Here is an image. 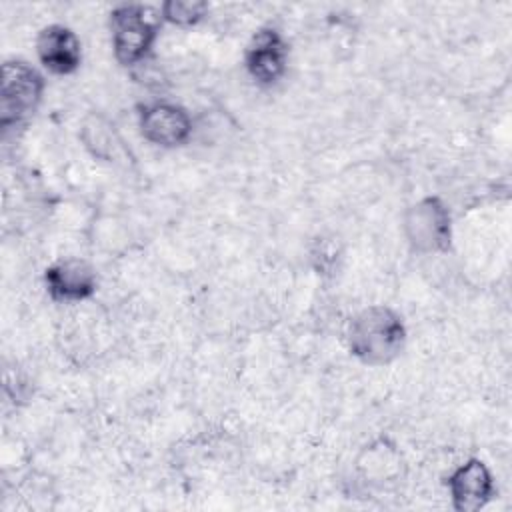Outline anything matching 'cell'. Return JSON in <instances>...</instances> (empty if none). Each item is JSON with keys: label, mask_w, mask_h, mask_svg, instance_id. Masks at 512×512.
I'll use <instances>...</instances> for the list:
<instances>
[{"label": "cell", "mask_w": 512, "mask_h": 512, "mask_svg": "<svg viewBox=\"0 0 512 512\" xmlns=\"http://www.w3.org/2000/svg\"><path fill=\"white\" fill-rule=\"evenodd\" d=\"M44 76L24 60H6L0 80V126L8 130L24 124L40 106Z\"/></svg>", "instance_id": "obj_3"}, {"label": "cell", "mask_w": 512, "mask_h": 512, "mask_svg": "<svg viewBox=\"0 0 512 512\" xmlns=\"http://www.w3.org/2000/svg\"><path fill=\"white\" fill-rule=\"evenodd\" d=\"M138 126L148 142L162 148L184 146L192 136L190 114L182 106L166 100L140 106Z\"/></svg>", "instance_id": "obj_5"}, {"label": "cell", "mask_w": 512, "mask_h": 512, "mask_svg": "<svg viewBox=\"0 0 512 512\" xmlns=\"http://www.w3.org/2000/svg\"><path fill=\"white\" fill-rule=\"evenodd\" d=\"M36 54L48 72L68 76L76 72L82 62V44L72 28L48 24L36 36Z\"/></svg>", "instance_id": "obj_9"}, {"label": "cell", "mask_w": 512, "mask_h": 512, "mask_svg": "<svg viewBox=\"0 0 512 512\" xmlns=\"http://www.w3.org/2000/svg\"><path fill=\"white\" fill-rule=\"evenodd\" d=\"M244 66L256 84H276L288 66V44L280 30L264 26L254 32L244 52Z\"/></svg>", "instance_id": "obj_6"}, {"label": "cell", "mask_w": 512, "mask_h": 512, "mask_svg": "<svg viewBox=\"0 0 512 512\" xmlns=\"http://www.w3.org/2000/svg\"><path fill=\"white\" fill-rule=\"evenodd\" d=\"M452 508L456 512H478L494 496V478L480 458H468L446 478Z\"/></svg>", "instance_id": "obj_7"}, {"label": "cell", "mask_w": 512, "mask_h": 512, "mask_svg": "<svg viewBox=\"0 0 512 512\" xmlns=\"http://www.w3.org/2000/svg\"><path fill=\"white\" fill-rule=\"evenodd\" d=\"M402 230L414 252H446L452 242L450 210L438 196H424L406 208Z\"/></svg>", "instance_id": "obj_4"}, {"label": "cell", "mask_w": 512, "mask_h": 512, "mask_svg": "<svg viewBox=\"0 0 512 512\" xmlns=\"http://www.w3.org/2000/svg\"><path fill=\"white\" fill-rule=\"evenodd\" d=\"M160 10L144 4H120L112 8L108 24L114 58L122 66L140 64L152 50L160 32Z\"/></svg>", "instance_id": "obj_2"}, {"label": "cell", "mask_w": 512, "mask_h": 512, "mask_svg": "<svg viewBox=\"0 0 512 512\" xmlns=\"http://www.w3.org/2000/svg\"><path fill=\"white\" fill-rule=\"evenodd\" d=\"M346 344L350 354L362 364L386 366L394 362L406 346L404 320L386 304L366 306L350 318Z\"/></svg>", "instance_id": "obj_1"}, {"label": "cell", "mask_w": 512, "mask_h": 512, "mask_svg": "<svg viewBox=\"0 0 512 512\" xmlns=\"http://www.w3.org/2000/svg\"><path fill=\"white\" fill-rule=\"evenodd\" d=\"M44 286L56 302H80L98 288L96 270L80 258H64L44 270Z\"/></svg>", "instance_id": "obj_8"}, {"label": "cell", "mask_w": 512, "mask_h": 512, "mask_svg": "<svg viewBox=\"0 0 512 512\" xmlns=\"http://www.w3.org/2000/svg\"><path fill=\"white\" fill-rule=\"evenodd\" d=\"M208 12V4L200 0H168L160 4V18L174 26H194Z\"/></svg>", "instance_id": "obj_10"}]
</instances>
